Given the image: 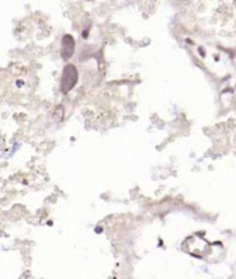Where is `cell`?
<instances>
[{
    "label": "cell",
    "mask_w": 236,
    "mask_h": 279,
    "mask_svg": "<svg viewBox=\"0 0 236 279\" xmlns=\"http://www.w3.org/2000/svg\"><path fill=\"white\" fill-rule=\"evenodd\" d=\"M75 50V40L70 35H65L61 40V56L65 60L71 58Z\"/></svg>",
    "instance_id": "cell-2"
},
{
    "label": "cell",
    "mask_w": 236,
    "mask_h": 279,
    "mask_svg": "<svg viewBox=\"0 0 236 279\" xmlns=\"http://www.w3.org/2000/svg\"><path fill=\"white\" fill-rule=\"evenodd\" d=\"M77 69L74 65H67L63 68L62 77H61V91L67 93L69 90L74 88V86L77 82Z\"/></svg>",
    "instance_id": "cell-1"
}]
</instances>
